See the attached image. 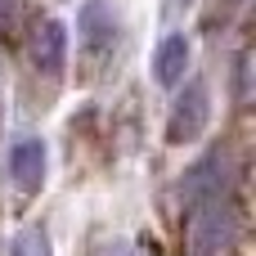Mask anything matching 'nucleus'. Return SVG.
Returning <instances> with one entry per match:
<instances>
[{"label":"nucleus","mask_w":256,"mask_h":256,"mask_svg":"<svg viewBox=\"0 0 256 256\" xmlns=\"http://www.w3.org/2000/svg\"><path fill=\"white\" fill-rule=\"evenodd\" d=\"M238 99H248V54L238 58Z\"/></svg>","instance_id":"10"},{"label":"nucleus","mask_w":256,"mask_h":256,"mask_svg":"<svg viewBox=\"0 0 256 256\" xmlns=\"http://www.w3.org/2000/svg\"><path fill=\"white\" fill-rule=\"evenodd\" d=\"M207 117H212V104H207V81H189V86L176 94V104H171L166 140H171V144H184V140L202 135Z\"/></svg>","instance_id":"3"},{"label":"nucleus","mask_w":256,"mask_h":256,"mask_svg":"<svg viewBox=\"0 0 256 256\" xmlns=\"http://www.w3.org/2000/svg\"><path fill=\"white\" fill-rule=\"evenodd\" d=\"M14 9H18V0H0V22H4V18H14Z\"/></svg>","instance_id":"11"},{"label":"nucleus","mask_w":256,"mask_h":256,"mask_svg":"<svg viewBox=\"0 0 256 256\" xmlns=\"http://www.w3.org/2000/svg\"><path fill=\"white\" fill-rule=\"evenodd\" d=\"M9 176L18 189H36L45 180V144L40 140H18L9 148Z\"/></svg>","instance_id":"6"},{"label":"nucleus","mask_w":256,"mask_h":256,"mask_svg":"<svg viewBox=\"0 0 256 256\" xmlns=\"http://www.w3.org/2000/svg\"><path fill=\"white\" fill-rule=\"evenodd\" d=\"M9 256H50V238H45V230H40V225L22 230V234L14 238V252H9Z\"/></svg>","instance_id":"8"},{"label":"nucleus","mask_w":256,"mask_h":256,"mask_svg":"<svg viewBox=\"0 0 256 256\" xmlns=\"http://www.w3.org/2000/svg\"><path fill=\"white\" fill-rule=\"evenodd\" d=\"M234 238H238V212L225 198L198 207V220H194V252L198 256L225 252V248H234Z\"/></svg>","instance_id":"2"},{"label":"nucleus","mask_w":256,"mask_h":256,"mask_svg":"<svg viewBox=\"0 0 256 256\" xmlns=\"http://www.w3.org/2000/svg\"><path fill=\"white\" fill-rule=\"evenodd\" d=\"M76 32H81V40H86V50H108L112 45V36H117V22H112V9L104 4V0H86L81 4V14H76Z\"/></svg>","instance_id":"5"},{"label":"nucleus","mask_w":256,"mask_h":256,"mask_svg":"<svg viewBox=\"0 0 256 256\" xmlns=\"http://www.w3.org/2000/svg\"><path fill=\"white\" fill-rule=\"evenodd\" d=\"M184 68H189V40L184 36H166L158 45V54H153V76L162 86H176V81H184Z\"/></svg>","instance_id":"7"},{"label":"nucleus","mask_w":256,"mask_h":256,"mask_svg":"<svg viewBox=\"0 0 256 256\" xmlns=\"http://www.w3.org/2000/svg\"><path fill=\"white\" fill-rule=\"evenodd\" d=\"M63 58H68V27H63L58 18L36 22V32H32V63L54 76V72L63 68Z\"/></svg>","instance_id":"4"},{"label":"nucleus","mask_w":256,"mask_h":256,"mask_svg":"<svg viewBox=\"0 0 256 256\" xmlns=\"http://www.w3.org/2000/svg\"><path fill=\"white\" fill-rule=\"evenodd\" d=\"M230 153L225 148H212L202 162H194L189 166V176H184V184H180V198L189 202V207H207V202H220L225 198V184H230Z\"/></svg>","instance_id":"1"},{"label":"nucleus","mask_w":256,"mask_h":256,"mask_svg":"<svg viewBox=\"0 0 256 256\" xmlns=\"http://www.w3.org/2000/svg\"><path fill=\"white\" fill-rule=\"evenodd\" d=\"M135 256H162V252H158V243H153V238L144 234V238L135 243Z\"/></svg>","instance_id":"9"}]
</instances>
